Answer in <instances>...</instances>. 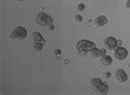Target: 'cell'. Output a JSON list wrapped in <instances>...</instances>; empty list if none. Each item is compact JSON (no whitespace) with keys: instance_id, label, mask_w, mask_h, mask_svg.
<instances>
[{"instance_id":"obj_21","label":"cell","mask_w":130,"mask_h":95,"mask_svg":"<svg viewBox=\"0 0 130 95\" xmlns=\"http://www.w3.org/2000/svg\"><path fill=\"white\" fill-rule=\"evenodd\" d=\"M19 1H20V2H22V1H24V0H19Z\"/></svg>"},{"instance_id":"obj_13","label":"cell","mask_w":130,"mask_h":95,"mask_svg":"<svg viewBox=\"0 0 130 95\" xmlns=\"http://www.w3.org/2000/svg\"><path fill=\"white\" fill-rule=\"evenodd\" d=\"M33 48L35 49V50H38V51H41L42 49H43V44H40V43H34L33 42Z\"/></svg>"},{"instance_id":"obj_19","label":"cell","mask_w":130,"mask_h":95,"mask_svg":"<svg viewBox=\"0 0 130 95\" xmlns=\"http://www.w3.org/2000/svg\"><path fill=\"white\" fill-rule=\"evenodd\" d=\"M121 44H122V41L121 40H118V47H120Z\"/></svg>"},{"instance_id":"obj_20","label":"cell","mask_w":130,"mask_h":95,"mask_svg":"<svg viewBox=\"0 0 130 95\" xmlns=\"http://www.w3.org/2000/svg\"><path fill=\"white\" fill-rule=\"evenodd\" d=\"M48 27H50V29H51V30H53V29H54V25H53V24H51V25H48Z\"/></svg>"},{"instance_id":"obj_12","label":"cell","mask_w":130,"mask_h":95,"mask_svg":"<svg viewBox=\"0 0 130 95\" xmlns=\"http://www.w3.org/2000/svg\"><path fill=\"white\" fill-rule=\"evenodd\" d=\"M108 91H109V87H108V85H107L106 83H103L100 86L97 88V93H99V94H103V95H105L108 93Z\"/></svg>"},{"instance_id":"obj_15","label":"cell","mask_w":130,"mask_h":95,"mask_svg":"<svg viewBox=\"0 0 130 95\" xmlns=\"http://www.w3.org/2000/svg\"><path fill=\"white\" fill-rule=\"evenodd\" d=\"M76 20L77 21H83V18H82V16H79V15H76Z\"/></svg>"},{"instance_id":"obj_3","label":"cell","mask_w":130,"mask_h":95,"mask_svg":"<svg viewBox=\"0 0 130 95\" xmlns=\"http://www.w3.org/2000/svg\"><path fill=\"white\" fill-rule=\"evenodd\" d=\"M37 23L42 27L45 25H51L53 24V18L50 15L45 13V12H39L37 15Z\"/></svg>"},{"instance_id":"obj_7","label":"cell","mask_w":130,"mask_h":95,"mask_svg":"<svg viewBox=\"0 0 130 95\" xmlns=\"http://www.w3.org/2000/svg\"><path fill=\"white\" fill-rule=\"evenodd\" d=\"M90 57H94V58H102L103 55L107 54V50L106 49H98V48H94L92 51L88 52Z\"/></svg>"},{"instance_id":"obj_14","label":"cell","mask_w":130,"mask_h":95,"mask_svg":"<svg viewBox=\"0 0 130 95\" xmlns=\"http://www.w3.org/2000/svg\"><path fill=\"white\" fill-rule=\"evenodd\" d=\"M84 9H85V5H84V4H79L78 5V10L79 11H83Z\"/></svg>"},{"instance_id":"obj_9","label":"cell","mask_w":130,"mask_h":95,"mask_svg":"<svg viewBox=\"0 0 130 95\" xmlns=\"http://www.w3.org/2000/svg\"><path fill=\"white\" fill-rule=\"evenodd\" d=\"M32 37H33V42H34V43H40V44L44 45L45 40H44V38L42 37L41 33H39V32H34Z\"/></svg>"},{"instance_id":"obj_2","label":"cell","mask_w":130,"mask_h":95,"mask_svg":"<svg viewBox=\"0 0 130 95\" xmlns=\"http://www.w3.org/2000/svg\"><path fill=\"white\" fill-rule=\"evenodd\" d=\"M28 35V31L27 29L24 27H21V25H19V27L14 28L13 30L10 32V34H9V38L12 39V40H23V39L27 38Z\"/></svg>"},{"instance_id":"obj_10","label":"cell","mask_w":130,"mask_h":95,"mask_svg":"<svg viewBox=\"0 0 130 95\" xmlns=\"http://www.w3.org/2000/svg\"><path fill=\"white\" fill-rule=\"evenodd\" d=\"M100 63L104 65H111L112 64V58L108 54H105L100 58Z\"/></svg>"},{"instance_id":"obj_4","label":"cell","mask_w":130,"mask_h":95,"mask_svg":"<svg viewBox=\"0 0 130 95\" xmlns=\"http://www.w3.org/2000/svg\"><path fill=\"white\" fill-rule=\"evenodd\" d=\"M128 50L125 48V47H122V45H120V47H117L115 49V57L118 59V60L120 61H123V60H126L127 57H128Z\"/></svg>"},{"instance_id":"obj_17","label":"cell","mask_w":130,"mask_h":95,"mask_svg":"<svg viewBox=\"0 0 130 95\" xmlns=\"http://www.w3.org/2000/svg\"><path fill=\"white\" fill-rule=\"evenodd\" d=\"M61 54V51L60 50H55V55H60Z\"/></svg>"},{"instance_id":"obj_5","label":"cell","mask_w":130,"mask_h":95,"mask_svg":"<svg viewBox=\"0 0 130 95\" xmlns=\"http://www.w3.org/2000/svg\"><path fill=\"white\" fill-rule=\"evenodd\" d=\"M105 47L109 50H115L118 47V40L115 37H108L105 40Z\"/></svg>"},{"instance_id":"obj_6","label":"cell","mask_w":130,"mask_h":95,"mask_svg":"<svg viewBox=\"0 0 130 95\" xmlns=\"http://www.w3.org/2000/svg\"><path fill=\"white\" fill-rule=\"evenodd\" d=\"M116 77H117V81L120 82V83H126L129 78L127 72L125 70H122V69H118L116 71Z\"/></svg>"},{"instance_id":"obj_16","label":"cell","mask_w":130,"mask_h":95,"mask_svg":"<svg viewBox=\"0 0 130 95\" xmlns=\"http://www.w3.org/2000/svg\"><path fill=\"white\" fill-rule=\"evenodd\" d=\"M126 7H127V8H130V0H127V2H126Z\"/></svg>"},{"instance_id":"obj_18","label":"cell","mask_w":130,"mask_h":95,"mask_svg":"<svg viewBox=\"0 0 130 95\" xmlns=\"http://www.w3.org/2000/svg\"><path fill=\"white\" fill-rule=\"evenodd\" d=\"M105 76H106V77H110V73H109V72H106V73H105Z\"/></svg>"},{"instance_id":"obj_11","label":"cell","mask_w":130,"mask_h":95,"mask_svg":"<svg viewBox=\"0 0 130 95\" xmlns=\"http://www.w3.org/2000/svg\"><path fill=\"white\" fill-rule=\"evenodd\" d=\"M104 82L100 80L98 77H95V78H92V81H90V84H92V87L94 88L95 91H97V88H98L100 85H102Z\"/></svg>"},{"instance_id":"obj_22","label":"cell","mask_w":130,"mask_h":95,"mask_svg":"<svg viewBox=\"0 0 130 95\" xmlns=\"http://www.w3.org/2000/svg\"><path fill=\"white\" fill-rule=\"evenodd\" d=\"M129 67H130V64H129Z\"/></svg>"},{"instance_id":"obj_1","label":"cell","mask_w":130,"mask_h":95,"mask_svg":"<svg viewBox=\"0 0 130 95\" xmlns=\"http://www.w3.org/2000/svg\"><path fill=\"white\" fill-rule=\"evenodd\" d=\"M94 48H96L95 42L90 41V40H86V39H83V40H79L76 44V49L78 52H82V53H88L89 51H92Z\"/></svg>"},{"instance_id":"obj_8","label":"cell","mask_w":130,"mask_h":95,"mask_svg":"<svg viewBox=\"0 0 130 95\" xmlns=\"http://www.w3.org/2000/svg\"><path fill=\"white\" fill-rule=\"evenodd\" d=\"M95 24L97 27H105V25L108 23V19L105 16H98V17L95 18Z\"/></svg>"}]
</instances>
